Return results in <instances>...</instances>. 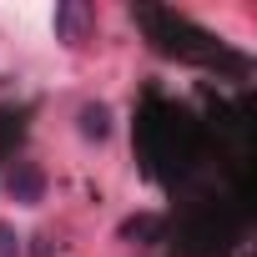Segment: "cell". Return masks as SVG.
I'll return each mask as SVG.
<instances>
[{
  "label": "cell",
  "mask_w": 257,
  "mask_h": 257,
  "mask_svg": "<svg viewBox=\"0 0 257 257\" xmlns=\"http://www.w3.org/2000/svg\"><path fill=\"white\" fill-rule=\"evenodd\" d=\"M86 26H91V11L81 6V0L56 6V36H61L66 46H81V41H86Z\"/></svg>",
  "instance_id": "cell-1"
},
{
  "label": "cell",
  "mask_w": 257,
  "mask_h": 257,
  "mask_svg": "<svg viewBox=\"0 0 257 257\" xmlns=\"http://www.w3.org/2000/svg\"><path fill=\"white\" fill-rule=\"evenodd\" d=\"M41 192H46L41 172H36L31 162H21V167L11 172V197H16V202H41Z\"/></svg>",
  "instance_id": "cell-2"
},
{
  "label": "cell",
  "mask_w": 257,
  "mask_h": 257,
  "mask_svg": "<svg viewBox=\"0 0 257 257\" xmlns=\"http://www.w3.org/2000/svg\"><path fill=\"white\" fill-rule=\"evenodd\" d=\"M111 132V111L101 106V101H91V106H81V137H91V142H101Z\"/></svg>",
  "instance_id": "cell-3"
},
{
  "label": "cell",
  "mask_w": 257,
  "mask_h": 257,
  "mask_svg": "<svg viewBox=\"0 0 257 257\" xmlns=\"http://www.w3.org/2000/svg\"><path fill=\"white\" fill-rule=\"evenodd\" d=\"M0 257H21V237H16L6 222H0Z\"/></svg>",
  "instance_id": "cell-4"
}]
</instances>
